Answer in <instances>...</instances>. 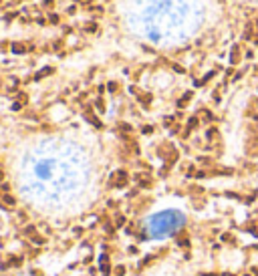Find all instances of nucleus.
I'll return each instance as SVG.
<instances>
[{
  "mask_svg": "<svg viewBox=\"0 0 258 276\" xmlns=\"http://www.w3.org/2000/svg\"><path fill=\"white\" fill-rule=\"evenodd\" d=\"M83 2H89V0H83Z\"/></svg>",
  "mask_w": 258,
  "mask_h": 276,
  "instance_id": "obj_10",
  "label": "nucleus"
},
{
  "mask_svg": "<svg viewBox=\"0 0 258 276\" xmlns=\"http://www.w3.org/2000/svg\"><path fill=\"white\" fill-rule=\"evenodd\" d=\"M208 137H210V139H212V137H216V129H210V131H208Z\"/></svg>",
  "mask_w": 258,
  "mask_h": 276,
  "instance_id": "obj_8",
  "label": "nucleus"
},
{
  "mask_svg": "<svg viewBox=\"0 0 258 276\" xmlns=\"http://www.w3.org/2000/svg\"><path fill=\"white\" fill-rule=\"evenodd\" d=\"M0 202L4 204V206H8V208H12V206H16V200H14L10 194H0Z\"/></svg>",
  "mask_w": 258,
  "mask_h": 276,
  "instance_id": "obj_2",
  "label": "nucleus"
},
{
  "mask_svg": "<svg viewBox=\"0 0 258 276\" xmlns=\"http://www.w3.org/2000/svg\"><path fill=\"white\" fill-rule=\"evenodd\" d=\"M190 97H192V93H186V95H183V97H182V99H180V103H177V105H180V107H183L186 103L190 101Z\"/></svg>",
  "mask_w": 258,
  "mask_h": 276,
  "instance_id": "obj_5",
  "label": "nucleus"
},
{
  "mask_svg": "<svg viewBox=\"0 0 258 276\" xmlns=\"http://www.w3.org/2000/svg\"><path fill=\"white\" fill-rule=\"evenodd\" d=\"M246 276H250V274H246Z\"/></svg>",
  "mask_w": 258,
  "mask_h": 276,
  "instance_id": "obj_12",
  "label": "nucleus"
},
{
  "mask_svg": "<svg viewBox=\"0 0 258 276\" xmlns=\"http://www.w3.org/2000/svg\"><path fill=\"white\" fill-rule=\"evenodd\" d=\"M2 177H4V173H2V171H0V182H2Z\"/></svg>",
  "mask_w": 258,
  "mask_h": 276,
  "instance_id": "obj_9",
  "label": "nucleus"
},
{
  "mask_svg": "<svg viewBox=\"0 0 258 276\" xmlns=\"http://www.w3.org/2000/svg\"><path fill=\"white\" fill-rule=\"evenodd\" d=\"M12 51L20 54V53H26L28 47H26V44H22V42H16V44H12Z\"/></svg>",
  "mask_w": 258,
  "mask_h": 276,
  "instance_id": "obj_3",
  "label": "nucleus"
},
{
  "mask_svg": "<svg viewBox=\"0 0 258 276\" xmlns=\"http://www.w3.org/2000/svg\"><path fill=\"white\" fill-rule=\"evenodd\" d=\"M123 272H125V268H123V266H117V268H115V274L117 276H123Z\"/></svg>",
  "mask_w": 258,
  "mask_h": 276,
  "instance_id": "obj_7",
  "label": "nucleus"
},
{
  "mask_svg": "<svg viewBox=\"0 0 258 276\" xmlns=\"http://www.w3.org/2000/svg\"><path fill=\"white\" fill-rule=\"evenodd\" d=\"M125 182H127V173H125L123 169H119V171H115V173L111 175V186L121 188V186H125Z\"/></svg>",
  "mask_w": 258,
  "mask_h": 276,
  "instance_id": "obj_1",
  "label": "nucleus"
},
{
  "mask_svg": "<svg viewBox=\"0 0 258 276\" xmlns=\"http://www.w3.org/2000/svg\"><path fill=\"white\" fill-rule=\"evenodd\" d=\"M238 61H240V48L234 47L232 48V63H238Z\"/></svg>",
  "mask_w": 258,
  "mask_h": 276,
  "instance_id": "obj_4",
  "label": "nucleus"
},
{
  "mask_svg": "<svg viewBox=\"0 0 258 276\" xmlns=\"http://www.w3.org/2000/svg\"><path fill=\"white\" fill-rule=\"evenodd\" d=\"M196 125H198V119H196V117H192L190 123H188V131H190V129H194ZM188 131H186V133H188Z\"/></svg>",
  "mask_w": 258,
  "mask_h": 276,
  "instance_id": "obj_6",
  "label": "nucleus"
},
{
  "mask_svg": "<svg viewBox=\"0 0 258 276\" xmlns=\"http://www.w3.org/2000/svg\"><path fill=\"white\" fill-rule=\"evenodd\" d=\"M256 24H258V22H256ZM256 30H258V28H256Z\"/></svg>",
  "mask_w": 258,
  "mask_h": 276,
  "instance_id": "obj_11",
  "label": "nucleus"
}]
</instances>
